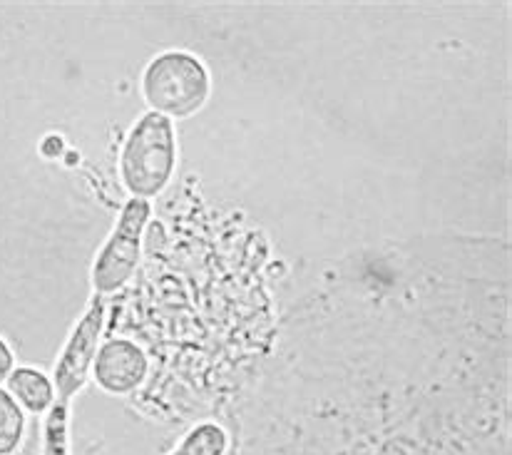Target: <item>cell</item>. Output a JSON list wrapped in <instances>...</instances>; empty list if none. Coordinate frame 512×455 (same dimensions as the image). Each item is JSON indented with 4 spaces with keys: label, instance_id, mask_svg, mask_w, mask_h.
<instances>
[{
    "label": "cell",
    "instance_id": "obj_1",
    "mask_svg": "<svg viewBox=\"0 0 512 455\" xmlns=\"http://www.w3.org/2000/svg\"><path fill=\"white\" fill-rule=\"evenodd\" d=\"M177 167V137L170 117L145 112L132 125L120 152V177L135 199L157 197L170 184Z\"/></svg>",
    "mask_w": 512,
    "mask_h": 455
},
{
    "label": "cell",
    "instance_id": "obj_2",
    "mask_svg": "<svg viewBox=\"0 0 512 455\" xmlns=\"http://www.w3.org/2000/svg\"><path fill=\"white\" fill-rule=\"evenodd\" d=\"M212 80L197 55L184 50H167L150 60L142 75V95L152 112L165 117H192L207 102Z\"/></svg>",
    "mask_w": 512,
    "mask_h": 455
},
{
    "label": "cell",
    "instance_id": "obj_3",
    "mask_svg": "<svg viewBox=\"0 0 512 455\" xmlns=\"http://www.w3.org/2000/svg\"><path fill=\"white\" fill-rule=\"evenodd\" d=\"M152 207L147 199H135L122 207L117 217L115 229L97 252L95 264H92V289L97 296H107L120 291L135 274L140 264L142 252V234H145L147 222H150Z\"/></svg>",
    "mask_w": 512,
    "mask_h": 455
},
{
    "label": "cell",
    "instance_id": "obj_4",
    "mask_svg": "<svg viewBox=\"0 0 512 455\" xmlns=\"http://www.w3.org/2000/svg\"><path fill=\"white\" fill-rule=\"evenodd\" d=\"M102 326H105V299L95 296L87 306V311L80 316L75 329L70 331L68 341H65L60 359L55 364L53 383L55 393H58V403L70 406L75 396L85 388L87 378L92 373L97 349H100Z\"/></svg>",
    "mask_w": 512,
    "mask_h": 455
},
{
    "label": "cell",
    "instance_id": "obj_5",
    "mask_svg": "<svg viewBox=\"0 0 512 455\" xmlns=\"http://www.w3.org/2000/svg\"><path fill=\"white\" fill-rule=\"evenodd\" d=\"M150 361L145 351L130 339H110L97 349L92 376L110 396H130L145 383Z\"/></svg>",
    "mask_w": 512,
    "mask_h": 455
},
{
    "label": "cell",
    "instance_id": "obj_6",
    "mask_svg": "<svg viewBox=\"0 0 512 455\" xmlns=\"http://www.w3.org/2000/svg\"><path fill=\"white\" fill-rule=\"evenodd\" d=\"M8 393L20 403V408H25L33 416L48 413L58 398L53 378L30 366L13 368V373L8 376Z\"/></svg>",
    "mask_w": 512,
    "mask_h": 455
},
{
    "label": "cell",
    "instance_id": "obj_7",
    "mask_svg": "<svg viewBox=\"0 0 512 455\" xmlns=\"http://www.w3.org/2000/svg\"><path fill=\"white\" fill-rule=\"evenodd\" d=\"M229 438L219 423H199L167 455H224Z\"/></svg>",
    "mask_w": 512,
    "mask_h": 455
},
{
    "label": "cell",
    "instance_id": "obj_8",
    "mask_svg": "<svg viewBox=\"0 0 512 455\" xmlns=\"http://www.w3.org/2000/svg\"><path fill=\"white\" fill-rule=\"evenodd\" d=\"M25 416L20 403L0 388V455H10L23 441Z\"/></svg>",
    "mask_w": 512,
    "mask_h": 455
},
{
    "label": "cell",
    "instance_id": "obj_9",
    "mask_svg": "<svg viewBox=\"0 0 512 455\" xmlns=\"http://www.w3.org/2000/svg\"><path fill=\"white\" fill-rule=\"evenodd\" d=\"M45 455H70V406L55 401L45 418Z\"/></svg>",
    "mask_w": 512,
    "mask_h": 455
},
{
    "label": "cell",
    "instance_id": "obj_10",
    "mask_svg": "<svg viewBox=\"0 0 512 455\" xmlns=\"http://www.w3.org/2000/svg\"><path fill=\"white\" fill-rule=\"evenodd\" d=\"M13 351H10V346L5 344V339H0V383L8 381V376L13 373Z\"/></svg>",
    "mask_w": 512,
    "mask_h": 455
}]
</instances>
